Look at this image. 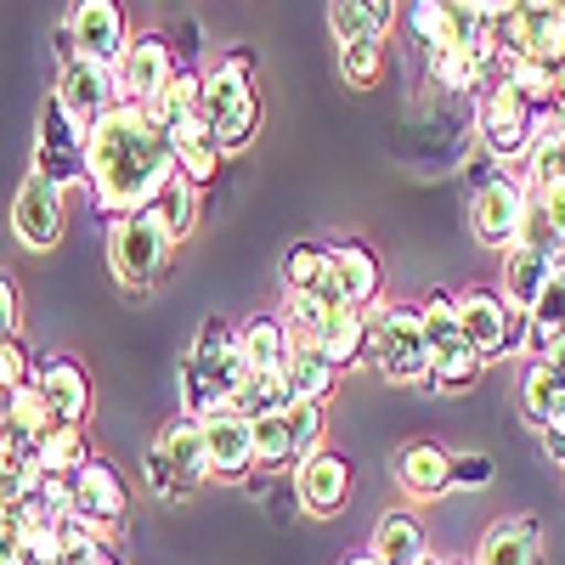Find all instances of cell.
<instances>
[{
  "mask_svg": "<svg viewBox=\"0 0 565 565\" xmlns=\"http://www.w3.org/2000/svg\"><path fill=\"white\" fill-rule=\"evenodd\" d=\"M85 181L103 215H136L164 199V186L175 181L170 136L148 108L114 103L85 136Z\"/></svg>",
  "mask_w": 565,
  "mask_h": 565,
  "instance_id": "obj_1",
  "label": "cell"
},
{
  "mask_svg": "<svg viewBox=\"0 0 565 565\" xmlns=\"http://www.w3.org/2000/svg\"><path fill=\"white\" fill-rule=\"evenodd\" d=\"M249 373V356L238 345L226 322H210L199 345L186 351L181 362V402H186V418H210V413H226L232 396H238V380Z\"/></svg>",
  "mask_w": 565,
  "mask_h": 565,
  "instance_id": "obj_2",
  "label": "cell"
},
{
  "mask_svg": "<svg viewBox=\"0 0 565 565\" xmlns=\"http://www.w3.org/2000/svg\"><path fill=\"white\" fill-rule=\"evenodd\" d=\"M199 103H204V125H210L221 153H244L249 141H255V130H260V97H255V85H249L244 57L215 63L199 79Z\"/></svg>",
  "mask_w": 565,
  "mask_h": 565,
  "instance_id": "obj_3",
  "label": "cell"
},
{
  "mask_svg": "<svg viewBox=\"0 0 565 565\" xmlns=\"http://www.w3.org/2000/svg\"><path fill=\"white\" fill-rule=\"evenodd\" d=\"M418 334H424V351H430V391L458 396V391H469L481 380L487 362L476 356V345L463 340L452 295H430L418 306Z\"/></svg>",
  "mask_w": 565,
  "mask_h": 565,
  "instance_id": "obj_4",
  "label": "cell"
},
{
  "mask_svg": "<svg viewBox=\"0 0 565 565\" xmlns=\"http://www.w3.org/2000/svg\"><path fill=\"white\" fill-rule=\"evenodd\" d=\"M170 249H175V238H170L159 204L114 221L108 260H114V277L125 282V289H153V282L164 277V266H170Z\"/></svg>",
  "mask_w": 565,
  "mask_h": 565,
  "instance_id": "obj_5",
  "label": "cell"
},
{
  "mask_svg": "<svg viewBox=\"0 0 565 565\" xmlns=\"http://www.w3.org/2000/svg\"><path fill=\"white\" fill-rule=\"evenodd\" d=\"M141 469H148V487L159 498H186V492H199L210 481V452H204V430H199V418H175L159 430L153 452L141 458Z\"/></svg>",
  "mask_w": 565,
  "mask_h": 565,
  "instance_id": "obj_6",
  "label": "cell"
},
{
  "mask_svg": "<svg viewBox=\"0 0 565 565\" xmlns=\"http://www.w3.org/2000/svg\"><path fill=\"white\" fill-rule=\"evenodd\" d=\"M367 351H373V367H380L391 385H413V391L430 385V351H424V334H418V306L373 311Z\"/></svg>",
  "mask_w": 565,
  "mask_h": 565,
  "instance_id": "obj_7",
  "label": "cell"
},
{
  "mask_svg": "<svg viewBox=\"0 0 565 565\" xmlns=\"http://www.w3.org/2000/svg\"><path fill=\"white\" fill-rule=\"evenodd\" d=\"M452 306H458L463 340L476 345L481 362H498V356H509L514 345L526 340V317L514 311L498 289H463V295H452Z\"/></svg>",
  "mask_w": 565,
  "mask_h": 565,
  "instance_id": "obj_8",
  "label": "cell"
},
{
  "mask_svg": "<svg viewBox=\"0 0 565 565\" xmlns=\"http://www.w3.org/2000/svg\"><path fill=\"white\" fill-rule=\"evenodd\" d=\"M322 424H328V407L322 402H289L282 413H266L255 418V463H300L317 452L322 441Z\"/></svg>",
  "mask_w": 565,
  "mask_h": 565,
  "instance_id": "obj_9",
  "label": "cell"
},
{
  "mask_svg": "<svg viewBox=\"0 0 565 565\" xmlns=\"http://www.w3.org/2000/svg\"><path fill=\"white\" fill-rule=\"evenodd\" d=\"M476 125H481V141H487L492 159H526L532 141H537V114H532V103H526L514 85H503V79L487 90Z\"/></svg>",
  "mask_w": 565,
  "mask_h": 565,
  "instance_id": "obj_10",
  "label": "cell"
},
{
  "mask_svg": "<svg viewBox=\"0 0 565 565\" xmlns=\"http://www.w3.org/2000/svg\"><path fill=\"white\" fill-rule=\"evenodd\" d=\"M175 79V57L159 34H136L125 45V57L114 63V97L130 108H153L164 97V85Z\"/></svg>",
  "mask_w": 565,
  "mask_h": 565,
  "instance_id": "obj_11",
  "label": "cell"
},
{
  "mask_svg": "<svg viewBox=\"0 0 565 565\" xmlns=\"http://www.w3.org/2000/svg\"><path fill=\"white\" fill-rule=\"evenodd\" d=\"M63 34H68V45H74V57L103 63V68H114V63L125 57V45H130V29H125V7H119V0H74Z\"/></svg>",
  "mask_w": 565,
  "mask_h": 565,
  "instance_id": "obj_12",
  "label": "cell"
},
{
  "mask_svg": "<svg viewBox=\"0 0 565 565\" xmlns=\"http://www.w3.org/2000/svg\"><path fill=\"white\" fill-rule=\"evenodd\" d=\"M521 210H526V181H509V175L481 181L476 199H469V232H476V244L503 255L521 238Z\"/></svg>",
  "mask_w": 565,
  "mask_h": 565,
  "instance_id": "obj_13",
  "label": "cell"
},
{
  "mask_svg": "<svg viewBox=\"0 0 565 565\" xmlns=\"http://www.w3.org/2000/svg\"><path fill=\"white\" fill-rule=\"evenodd\" d=\"M57 103H63V114H68L85 136H90V125H97V119L119 103V97H114V68L74 57L68 34H63V79H57Z\"/></svg>",
  "mask_w": 565,
  "mask_h": 565,
  "instance_id": "obj_14",
  "label": "cell"
},
{
  "mask_svg": "<svg viewBox=\"0 0 565 565\" xmlns=\"http://www.w3.org/2000/svg\"><path fill=\"white\" fill-rule=\"evenodd\" d=\"M34 175L52 181V186H68L85 175V130L63 114V103L52 97L40 114V136H34Z\"/></svg>",
  "mask_w": 565,
  "mask_h": 565,
  "instance_id": "obj_15",
  "label": "cell"
},
{
  "mask_svg": "<svg viewBox=\"0 0 565 565\" xmlns=\"http://www.w3.org/2000/svg\"><path fill=\"white\" fill-rule=\"evenodd\" d=\"M380 295V255L362 249V244H340L328 249V266H322V282H317V306H367Z\"/></svg>",
  "mask_w": 565,
  "mask_h": 565,
  "instance_id": "obj_16",
  "label": "cell"
},
{
  "mask_svg": "<svg viewBox=\"0 0 565 565\" xmlns=\"http://www.w3.org/2000/svg\"><path fill=\"white\" fill-rule=\"evenodd\" d=\"M12 232H18L34 255L57 249V244H63V186L40 181V175L29 170L23 186H18V199H12Z\"/></svg>",
  "mask_w": 565,
  "mask_h": 565,
  "instance_id": "obj_17",
  "label": "cell"
},
{
  "mask_svg": "<svg viewBox=\"0 0 565 565\" xmlns=\"http://www.w3.org/2000/svg\"><path fill=\"white\" fill-rule=\"evenodd\" d=\"M68 487H74V514L85 526H119L125 514H130V492H125V481L114 476L108 463H97V458H85L74 476H68Z\"/></svg>",
  "mask_w": 565,
  "mask_h": 565,
  "instance_id": "obj_18",
  "label": "cell"
},
{
  "mask_svg": "<svg viewBox=\"0 0 565 565\" xmlns=\"http://www.w3.org/2000/svg\"><path fill=\"white\" fill-rule=\"evenodd\" d=\"M295 492H300V509L317 514V521H334L351 498V463L340 452L317 447L311 458H300V476H295Z\"/></svg>",
  "mask_w": 565,
  "mask_h": 565,
  "instance_id": "obj_19",
  "label": "cell"
},
{
  "mask_svg": "<svg viewBox=\"0 0 565 565\" xmlns=\"http://www.w3.org/2000/svg\"><path fill=\"white\" fill-rule=\"evenodd\" d=\"M199 430H204V452H210V476H226V481H238L255 469V424L244 413H210L199 418Z\"/></svg>",
  "mask_w": 565,
  "mask_h": 565,
  "instance_id": "obj_20",
  "label": "cell"
},
{
  "mask_svg": "<svg viewBox=\"0 0 565 565\" xmlns=\"http://www.w3.org/2000/svg\"><path fill=\"white\" fill-rule=\"evenodd\" d=\"M34 391L45 396V413H52V424H63V430H79V424H85V413H90V380H85L79 362L52 356V362L34 373Z\"/></svg>",
  "mask_w": 565,
  "mask_h": 565,
  "instance_id": "obj_21",
  "label": "cell"
},
{
  "mask_svg": "<svg viewBox=\"0 0 565 565\" xmlns=\"http://www.w3.org/2000/svg\"><path fill=\"white\" fill-rule=\"evenodd\" d=\"M554 266H565V186H526V210H521V238Z\"/></svg>",
  "mask_w": 565,
  "mask_h": 565,
  "instance_id": "obj_22",
  "label": "cell"
},
{
  "mask_svg": "<svg viewBox=\"0 0 565 565\" xmlns=\"http://www.w3.org/2000/svg\"><path fill=\"white\" fill-rule=\"evenodd\" d=\"M396 487L413 503H430V498L452 492V452H441L436 441H407L396 452Z\"/></svg>",
  "mask_w": 565,
  "mask_h": 565,
  "instance_id": "obj_23",
  "label": "cell"
},
{
  "mask_svg": "<svg viewBox=\"0 0 565 565\" xmlns=\"http://www.w3.org/2000/svg\"><path fill=\"white\" fill-rule=\"evenodd\" d=\"M367 334H373L367 306H328V317L317 328V351L334 367H356L367 356Z\"/></svg>",
  "mask_w": 565,
  "mask_h": 565,
  "instance_id": "obj_24",
  "label": "cell"
},
{
  "mask_svg": "<svg viewBox=\"0 0 565 565\" xmlns=\"http://www.w3.org/2000/svg\"><path fill=\"white\" fill-rule=\"evenodd\" d=\"M537 559H543L537 521L532 514H503V521H492V532L481 537L469 565H537Z\"/></svg>",
  "mask_w": 565,
  "mask_h": 565,
  "instance_id": "obj_25",
  "label": "cell"
},
{
  "mask_svg": "<svg viewBox=\"0 0 565 565\" xmlns=\"http://www.w3.org/2000/svg\"><path fill=\"white\" fill-rule=\"evenodd\" d=\"M282 380H289V396L295 402H334V380H340V367L328 362L317 345L306 340H289V362H282Z\"/></svg>",
  "mask_w": 565,
  "mask_h": 565,
  "instance_id": "obj_26",
  "label": "cell"
},
{
  "mask_svg": "<svg viewBox=\"0 0 565 565\" xmlns=\"http://www.w3.org/2000/svg\"><path fill=\"white\" fill-rule=\"evenodd\" d=\"M548 277H554V260H548V255H537V249H526V244H509V249H503V289H498V295L526 317Z\"/></svg>",
  "mask_w": 565,
  "mask_h": 565,
  "instance_id": "obj_27",
  "label": "cell"
},
{
  "mask_svg": "<svg viewBox=\"0 0 565 565\" xmlns=\"http://www.w3.org/2000/svg\"><path fill=\"white\" fill-rule=\"evenodd\" d=\"M380 565H424V554H430V543H424V526L418 514L396 509L380 521V532H373V548H367Z\"/></svg>",
  "mask_w": 565,
  "mask_h": 565,
  "instance_id": "obj_28",
  "label": "cell"
},
{
  "mask_svg": "<svg viewBox=\"0 0 565 565\" xmlns=\"http://www.w3.org/2000/svg\"><path fill=\"white\" fill-rule=\"evenodd\" d=\"M526 345L543 356L554 345H565V266H554V277L543 282V295L526 311Z\"/></svg>",
  "mask_w": 565,
  "mask_h": 565,
  "instance_id": "obj_29",
  "label": "cell"
},
{
  "mask_svg": "<svg viewBox=\"0 0 565 565\" xmlns=\"http://www.w3.org/2000/svg\"><path fill=\"white\" fill-rule=\"evenodd\" d=\"M396 18V0H328V29L345 40H385Z\"/></svg>",
  "mask_w": 565,
  "mask_h": 565,
  "instance_id": "obj_30",
  "label": "cell"
},
{
  "mask_svg": "<svg viewBox=\"0 0 565 565\" xmlns=\"http://www.w3.org/2000/svg\"><path fill=\"white\" fill-rule=\"evenodd\" d=\"M295 396H289V380H282V367H249L238 380V396H232V413H244L249 424L266 418V413H282Z\"/></svg>",
  "mask_w": 565,
  "mask_h": 565,
  "instance_id": "obj_31",
  "label": "cell"
},
{
  "mask_svg": "<svg viewBox=\"0 0 565 565\" xmlns=\"http://www.w3.org/2000/svg\"><path fill=\"white\" fill-rule=\"evenodd\" d=\"M559 402H565V367H554V362H532V367H526V385H521V407H526V418L543 430V424L559 418Z\"/></svg>",
  "mask_w": 565,
  "mask_h": 565,
  "instance_id": "obj_32",
  "label": "cell"
},
{
  "mask_svg": "<svg viewBox=\"0 0 565 565\" xmlns=\"http://www.w3.org/2000/svg\"><path fill=\"white\" fill-rule=\"evenodd\" d=\"M407 29H413V40H418L430 57H436V52H447V45H463L447 0H413V7H407Z\"/></svg>",
  "mask_w": 565,
  "mask_h": 565,
  "instance_id": "obj_33",
  "label": "cell"
},
{
  "mask_svg": "<svg viewBox=\"0 0 565 565\" xmlns=\"http://www.w3.org/2000/svg\"><path fill=\"white\" fill-rule=\"evenodd\" d=\"M238 345H244L249 367H282L289 362V334H282L277 317H249L238 328Z\"/></svg>",
  "mask_w": 565,
  "mask_h": 565,
  "instance_id": "obj_34",
  "label": "cell"
},
{
  "mask_svg": "<svg viewBox=\"0 0 565 565\" xmlns=\"http://www.w3.org/2000/svg\"><path fill=\"white\" fill-rule=\"evenodd\" d=\"M34 463H40V476H74V469L85 463L79 430H63V424H52V430L40 436V447H34Z\"/></svg>",
  "mask_w": 565,
  "mask_h": 565,
  "instance_id": "obj_35",
  "label": "cell"
},
{
  "mask_svg": "<svg viewBox=\"0 0 565 565\" xmlns=\"http://www.w3.org/2000/svg\"><path fill=\"white\" fill-rule=\"evenodd\" d=\"M526 186H565V130H537L526 153Z\"/></svg>",
  "mask_w": 565,
  "mask_h": 565,
  "instance_id": "obj_36",
  "label": "cell"
},
{
  "mask_svg": "<svg viewBox=\"0 0 565 565\" xmlns=\"http://www.w3.org/2000/svg\"><path fill=\"white\" fill-rule=\"evenodd\" d=\"M340 74L356 90L380 85V74H385V40H345L340 45Z\"/></svg>",
  "mask_w": 565,
  "mask_h": 565,
  "instance_id": "obj_37",
  "label": "cell"
},
{
  "mask_svg": "<svg viewBox=\"0 0 565 565\" xmlns=\"http://www.w3.org/2000/svg\"><path fill=\"white\" fill-rule=\"evenodd\" d=\"M159 215L170 226V238H186V232L199 226V186H186L181 175L164 186V199H159Z\"/></svg>",
  "mask_w": 565,
  "mask_h": 565,
  "instance_id": "obj_38",
  "label": "cell"
},
{
  "mask_svg": "<svg viewBox=\"0 0 565 565\" xmlns=\"http://www.w3.org/2000/svg\"><path fill=\"white\" fill-rule=\"evenodd\" d=\"M430 74H436L447 90H469V85L487 74V63H481L476 52H463V45H447V52L430 57Z\"/></svg>",
  "mask_w": 565,
  "mask_h": 565,
  "instance_id": "obj_39",
  "label": "cell"
},
{
  "mask_svg": "<svg viewBox=\"0 0 565 565\" xmlns=\"http://www.w3.org/2000/svg\"><path fill=\"white\" fill-rule=\"evenodd\" d=\"M322 266H328V249H317V244H295L289 260H282V282H289V295H317Z\"/></svg>",
  "mask_w": 565,
  "mask_h": 565,
  "instance_id": "obj_40",
  "label": "cell"
},
{
  "mask_svg": "<svg viewBox=\"0 0 565 565\" xmlns=\"http://www.w3.org/2000/svg\"><path fill=\"white\" fill-rule=\"evenodd\" d=\"M29 385V351L18 340H0V396H12Z\"/></svg>",
  "mask_w": 565,
  "mask_h": 565,
  "instance_id": "obj_41",
  "label": "cell"
},
{
  "mask_svg": "<svg viewBox=\"0 0 565 565\" xmlns=\"http://www.w3.org/2000/svg\"><path fill=\"white\" fill-rule=\"evenodd\" d=\"M18 322H23V295H18V282L0 271V340H18Z\"/></svg>",
  "mask_w": 565,
  "mask_h": 565,
  "instance_id": "obj_42",
  "label": "cell"
},
{
  "mask_svg": "<svg viewBox=\"0 0 565 565\" xmlns=\"http://www.w3.org/2000/svg\"><path fill=\"white\" fill-rule=\"evenodd\" d=\"M452 481H492V463L487 458H452Z\"/></svg>",
  "mask_w": 565,
  "mask_h": 565,
  "instance_id": "obj_43",
  "label": "cell"
},
{
  "mask_svg": "<svg viewBox=\"0 0 565 565\" xmlns=\"http://www.w3.org/2000/svg\"><path fill=\"white\" fill-rule=\"evenodd\" d=\"M543 447H548V458H554V463H565V418L543 424Z\"/></svg>",
  "mask_w": 565,
  "mask_h": 565,
  "instance_id": "obj_44",
  "label": "cell"
},
{
  "mask_svg": "<svg viewBox=\"0 0 565 565\" xmlns=\"http://www.w3.org/2000/svg\"><path fill=\"white\" fill-rule=\"evenodd\" d=\"M345 565H380V559H373V554H351Z\"/></svg>",
  "mask_w": 565,
  "mask_h": 565,
  "instance_id": "obj_45",
  "label": "cell"
},
{
  "mask_svg": "<svg viewBox=\"0 0 565 565\" xmlns=\"http://www.w3.org/2000/svg\"><path fill=\"white\" fill-rule=\"evenodd\" d=\"M559 418H565V402H559Z\"/></svg>",
  "mask_w": 565,
  "mask_h": 565,
  "instance_id": "obj_46",
  "label": "cell"
},
{
  "mask_svg": "<svg viewBox=\"0 0 565 565\" xmlns=\"http://www.w3.org/2000/svg\"><path fill=\"white\" fill-rule=\"evenodd\" d=\"M559 7H565V0H559Z\"/></svg>",
  "mask_w": 565,
  "mask_h": 565,
  "instance_id": "obj_47",
  "label": "cell"
}]
</instances>
